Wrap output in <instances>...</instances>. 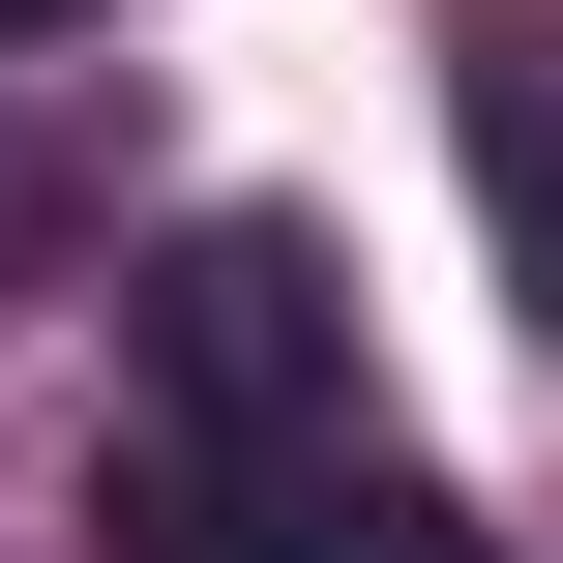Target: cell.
<instances>
[{"label":"cell","mask_w":563,"mask_h":563,"mask_svg":"<svg viewBox=\"0 0 563 563\" xmlns=\"http://www.w3.org/2000/svg\"><path fill=\"white\" fill-rule=\"evenodd\" d=\"M30 30H89V0H0V59H30Z\"/></svg>","instance_id":"3"},{"label":"cell","mask_w":563,"mask_h":563,"mask_svg":"<svg viewBox=\"0 0 563 563\" xmlns=\"http://www.w3.org/2000/svg\"><path fill=\"white\" fill-rule=\"evenodd\" d=\"M445 119H475L505 297H534V356H563V0H445Z\"/></svg>","instance_id":"2"},{"label":"cell","mask_w":563,"mask_h":563,"mask_svg":"<svg viewBox=\"0 0 563 563\" xmlns=\"http://www.w3.org/2000/svg\"><path fill=\"white\" fill-rule=\"evenodd\" d=\"M148 416H208V445H356V297H327L297 208H208V238L148 267Z\"/></svg>","instance_id":"1"}]
</instances>
